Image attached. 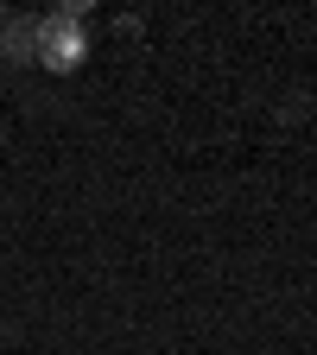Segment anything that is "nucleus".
<instances>
[{"label": "nucleus", "instance_id": "f257e3e1", "mask_svg": "<svg viewBox=\"0 0 317 355\" xmlns=\"http://www.w3.org/2000/svg\"><path fill=\"white\" fill-rule=\"evenodd\" d=\"M89 58V32H83V7H64L51 19H38V64L70 76L76 64Z\"/></svg>", "mask_w": 317, "mask_h": 355}, {"label": "nucleus", "instance_id": "f03ea898", "mask_svg": "<svg viewBox=\"0 0 317 355\" xmlns=\"http://www.w3.org/2000/svg\"><path fill=\"white\" fill-rule=\"evenodd\" d=\"M0 44H7V58H13V64L38 58V19H13L7 32H0Z\"/></svg>", "mask_w": 317, "mask_h": 355}]
</instances>
